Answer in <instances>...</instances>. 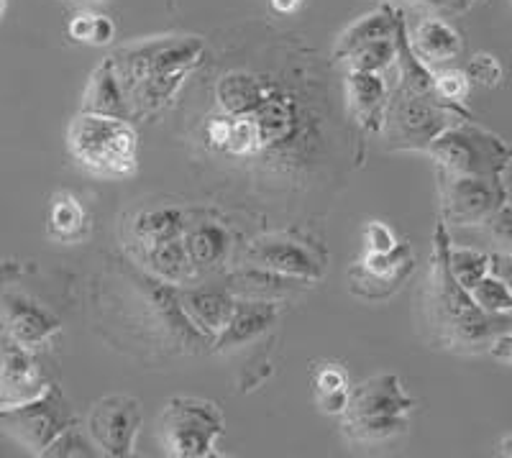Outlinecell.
<instances>
[{
    "instance_id": "6da1fadb",
    "label": "cell",
    "mask_w": 512,
    "mask_h": 458,
    "mask_svg": "<svg viewBox=\"0 0 512 458\" xmlns=\"http://www.w3.org/2000/svg\"><path fill=\"white\" fill-rule=\"evenodd\" d=\"M451 236L448 226L438 221L433 231V251L428 279H425L420 308H423L425 336L436 348L456 354H482L500 336L512 331V313H487L474 300L448 267Z\"/></svg>"
},
{
    "instance_id": "7a4b0ae2",
    "label": "cell",
    "mask_w": 512,
    "mask_h": 458,
    "mask_svg": "<svg viewBox=\"0 0 512 458\" xmlns=\"http://www.w3.org/2000/svg\"><path fill=\"white\" fill-rule=\"evenodd\" d=\"M67 146L80 167L105 180L131 177L139 167V136L126 118L80 113L70 123Z\"/></svg>"
},
{
    "instance_id": "3957f363",
    "label": "cell",
    "mask_w": 512,
    "mask_h": 458,
    "mask_svg": "<svg viewBox=\"0 0 512 458\" xmlns=\"http://www.w3.org/2000/svg\"><path fill=\"white\" fill-rule=\"evenodd\" d=\"M464 118H472L466 105H448L436 95L410 93L395 85L387 98L379 136L392 151H425L441 131Z\"/></svg>"
},
{
    "instance_id": "277c9868",
    "label": "cell",
    "mask_w": 512,
    "mask_h": 458,
    "mask_svg": "<svg viewBox=\"0 0 512 458\" xmlns=\"http://www.w3.org/2000/svg\"><path fill=\"white\" fill-rule=\"evenodd\" d=\"M425 154L436 162L438 172L474 177H505L512 162V149L505 139L474 123V118L451 123L431 141Z\"/></svg>"
},
{
    "instance_id": "5b68a950",
    "label": "cell",
    "mask_w": 512,
    "mask_h": 458,
    "mask_svg": "<svg viewBox=\"0 0 512 458\" xmlns=\"http://www.w3.org/2000/svg\"><path fill=\"white\" fill-rule=\"evenodd\" d=\"M223 415L213 402L195 397H172L159 415V441L169 456L208 458L223 435Z\"/></svg>"
},
{
    "instance_id": "8992f818",
    "label": "cell",
    "mask_w": 512,
    "mask_h": 458,
    "mask_svg": "<svg viewBox=\"0 0 512 458\" xmlns=\"http://www.w3.org/2000/svg\"><path fill=\"white\" fill-rule=\"evenodd\" d=\"M205 44L195 36H159L139 44H126L111 54L116 75L128 93L136 82L169 72H192L200 64Z\"/></svg>"
},
{
    "instance_id": "52a82bcc",
    "label": "cell",
    "mask_w": 512,
    "mask_h": 458,
    "mask_svg": "<svg viewBox=\"0 0 512 458\" xmlns=\"http://www.w3.org/2000/svg\"><path fill=\"white\" fill-rule=\"evenodd\" d=\"M75 423V410L57 384H49L39 397L24 402V405L0 410V428L36 456L47 451L54 438Z\"/></svg>"
},
{
    "instance_id": "ba28073f",
    "label": "cell",
    "mask_w": 512,
    "mask_h": 458,
    "mask_svg": "<svg viewBox=\"0 0 512 458\" xmlns=\"http://www.w3.org/2000/svg\"><path fill=\"white\" fill-rule=\"evenodd\" d=\"M441 180V221L446 226H482L489 215L507 203L502 177L438 172Z\"/></svg>"
},
{
    "instance_id": "9c48e42d",
    "label": "cell",
    "mask_w": 512,
    "mask_h": 458,
    "mask_svg": "<svg viewBox=\"0 0 512 458\" xmlns=\"http://www.w3.org/2000/svg\"><path fill=\"white\" fill-rule=\"evenodd\" d=\"M141 428V402L128 395H108L90 407L88 435L98 453L126 458L134 453Z\"/></svg>"
},
{
    "instance_id": "30bf717a",
    "label": "cell",
    "mask_w": 512,
    "mask_h": 458,
    "mask_svg": "<svg viewBox=\"0 0 512 458\" xmlns=\"http://www.w3.org/2000/svg\"><path fill=\"white\" fill-rule=\"evenodd\" d=\"M415 256L413 246L397 241L392 251H364L359 261L349 269V290L364 300H387L402 287V282L413 274Z\"/></svg>"
},
{
    "instance_id": "8fae6325",
    "label": "cell",
    "mask_w": 512,
    "mask_h": 458,
    "mask_svg": "<svg viewBox=\"0 0 512 458\" xmlns=\"http://www.w3.org/2000/svg\"><path fill=\"white\" fill-rule=\"evenodd\" d=\"M49 387L47 374L36 361L34 351L21 343L0 341V410L24 405Z\"/></svg>"
},
{
    "instance_id": "7c38bea8",
    "label": "cell",
    "mask_w": 512,
    "mask_h": 458,
    "mask_svg": "<svg viewBox=\"0 0 512 458\" xmlns=\"http://www.w3.org/2000/svg\"><path fill=\"white\" fill-rule=\"evenodd\" d=\"M0 325L11 341L31 348V351L52 341L62 328L57 315L21 292L0 295Z\"/></svg>"
},
{
    "instance_id": "4fadbf2b",
    "label": "cell",
    "mask_w": 512,
    "mask_h": 458,
    "mask_svg": "<svg viewBox=\"0 0 512 458\" xmlns=\"http://www.w3.org/2000/svg\"><path fill=\"white\" fill-rule=\"evenodd\" d=\"M413 397L402 389L395 374H379L367 382L349 387V402L341 420L382 418V415H408Z\"/></svg>"
},
{
    "instance_id": "5bb4252c",
    "label": "cell",
    "mask_w": 512,
    "mask_h": 458,
    "mask_svg": "<svg viewBox=\"0 0 512 458\" xmlns=\"http://www.w3.org/2000/svg\"><path fill=\"white\" fill-rule=\"evenodd\" d=\"M249 264L256 267L272 269V272L287 274V277L305 279V282H313L323 274V264H320L318 256L308 249V246L297 244L292 238H256L249 244V254H246Z\"/></svg>"
},
{
    "instance_id": "9a60e30c",
    "label": "cell",
    "mask_w": 512,
    "mask_h": 458,
    "mask_svg": "<svg viewBox=\"0 0 512 458\" xmlns=\"http://www.w3.org/2000/svg\"><path fill=\"white\" fill-rule=\"evenodd\" d=\"M280 300H251V297H236V308H233L231 320L216 336L218 348L246 346L256 338L267 333L277 318H280Z\"/></svg>"
},
{
    "instance_id": "2e32d148",
    "label": "cell",
    "mask_w": 512,
    "mask_h": 458,
    "mask_svg": "<svg viewBox=\"0 0 512 458\" xmlns=\"http://www.w3.org/2000/svg\"><path fill=\"white\" fill-rule=\"evenodd\" d=\"M180 308L195 328L203 333L208 341H216L218 333L223 331L231 320L236 297L221 287H192V290H180Z\"/></svg>"
},
{
    "instance_id": "e0dca14e",
    "label": "cell",
    "mask_w": 512,
    "mask_h": 458,
    "mask_svg": "<svg viewBox=\"0 0 512 458\" xmlns=\"http://www.w3.org/2000/svg\"><path fill=\"white\" fill-rule=\"evenodd\" d=\"M346 98L354 121L369 134H379L390 98L382 72H346Z\"/></svg>"
},
{
    "instance_id": "ac0fdd59",
    "label": "cell",
    "mask_w": 512,
    "mask_h": 458,
    "mask_svg": "<svg viewBox=\"0 0 512 458\" xmlns=\"http://www.w3.org/2000/svg\"><path fill=\"white\" fill-rule=\"evenodd\" d=\"M408 41L415 57L428 67L451 62L464 49V39H461L459 31L448 24L446 18L428 16V13L413 26V31L408 29Z\"/></svg>"
},
{
    "instance_id": "d6986e66",
    "label": "cell",
    "mask_w": 512,
    "mask_h": 458,
    "mask_svg": "<svg viewBox=\"0 0 512 458\" xmlns=\"http://www.w3.org/2000/svg\"><path fill=\"white\" fill-rule=\"evenodd\" d=\"M300 285H308L305 279L287 277V274L272 272V269L246 264L244 269L233 272L226 279V290L233 297H251V300H280L300 290Z\"/></svg>"
},
{
    "instance_id": "ffe728a7",
    "label": "cell",
    "mask_w": 512,
    "mask_h": 458,
    "mask_svg": "<svg viewBox=\"0 0 512 458\" xmlns=\"http://www.w3.org/2000/svg\"><path fill=\"white\" fill-rule=\"evenodd\" d=\"M82 113H100V116H116L131 121L126 93H123V85L118 80L111 57H105L90 75L85 95H82Z\"/></svg>"
},
{
    "instance_id": "44dd1931",
    "label": "cell",
    "mask_w": 512,
    "mask_h": 458,
    "mask_svg": "<svg viewBox=\"0 0 512 458\" xmlns=\"http://www.w3.org/2000/svg\"><path fill=\"white\" fill-rule=\"evenodd\" d=\"M251 121L256 123L262 146H280L295 136L297 131V111L295 103L280 93H267L262 103L249 113Z\"/></svg>"
},
{
    "instance_id": "7402d4cb",
    "label": "cell",
    "mask_w": 512,
    "mask_h": 458,
    "mask_svg": "<svg viewBox=\"0 0 512 458\" xmlns=\"http://www.w3.org/2000/svg\"><path fill=\"white\" fill-rule=\"evenodd\" d=\"M400 18H402V11H397L392 3H382V6L374 8V11L367 13V16L356 18L354 24H351L344 34L338 36L336 49H333V57L341 62L346 54L354 52V49L361 47V44H369V41L395 36Z\"/></svg>"
},
{
    "instance_id": "603a6c76",
    "label": "cell",
    "mask_w": 512,
    "mask_h": 458,
    "mask_svg": "<svg viewBox=\"0 0 512 458\" xmlns=\"http://www.w3.org/2000/svg\"><path fill=\"white\" fill-rule=\"evenodd\" d=\"M141 256H144V264L149 267V272L162 279V282H169V285H182L195 272L182 236L146 246V249H141Z\"/></svg>"
},
{
    "instance_id": "cb8c5ba5",
    "label": "cell",
    "mask_w": 512,
    "mask_h": 458,
    "mask_svg": "<svg viewBox=\"0 0 512 458\" xmlns=\"http://www.w3.org/2000/svg\"><path fill=\"white\" fill-rule=\"evenodd\" d=\"M88 231V210L70 192H57L49 205V233L64 244H75L88 236Z\"/></svg>"
},
{
    "instance_id": "d4e9b609",
    "label": "cell",
    "mask_w": 512,
    "mask_h": 458,
    "mask_svg": "<svg viewBox=\"0 0 512 458\" xmlns=\"http://www.w3.org/2000/svg\"><path fill=\"white\" fill-rule=\"evenodd\" d=\"M182 238H185V249L190 254V261L195 269L218 267L226 259L228 246H231L226 228L218 226V223L195 226L192 231L182 233Z\"/></svg>"
},
{
    "instance_id": "484cf974",
    "label": "cell",
    "mask_w": 512,
    "mask_h": 458,
    "mask_svg": "<svg viewBox=\"0 0 512 458\" xmlns=\"http://www.w3.org/2000/svg\"><path fill=\"white\" fill-rule=\"evenodd\" d=\"M267 95L259 80L251 75H226L216 87V98L221 103L223 113L226 116H249L256 105L262 103V98Z\"/></svg>"
},
{
    "instance_id": "4316f807",
    "label": "cell",
    "mask_w": 512,
    "mask_h": 458,
    "mask_svg": "<svg viewBox=\"0 0 512 458\" xmlns=\"http://www.w3.org/2000/svg\"><path fill=\"white\" fill-rule=\"evenodd\" d=\"M131 233H134V241L139 244V249H146V246H154L159 241L182 236L185 233V221H182L180 210L175 208L144 210L131 223Z\"/></svg>"
},
{
    "instance_id": "83f0119b",
    "label": "cell",
    "mask_w": 512,
    "mask_h": 458,
    "mask_svg": "<svg viewBox=\"0 0 512 458\" xmlns=\"http://www.w3.org/2000/svg\"><path fill=\"white\" fill-rule=\"evenodd\" d=\"M346 438L354 443H382L408 430L405 415H382V418H359L341 423Z\"/></svg>"
},
{
    "instance_id": "f1b7e54d",
    "label": "cell",
    "mask_w": 512,
    "mask_h": 458,
    "mask_svg": "<svg viewBox=\"0 0 512 458\" xmlns=\"http://www.w3.org/2000/svg\"><path fill=\"white\" fill-rule=\"evenodd\" d=\"M397 57V31L395 36H387V39L369 41V44H361L354 52L346 54L341 62L346 64V72H384L387 67L395 64Z\"/></svg>"
},
{
    "instance_id": "f546056e",
    "label": "cell",
    "mask_w": 512,
    "mask_h": 458,
    "mask_svg": "<svg viewBox=\"0 0 512 458\" xmlns=\"http://www.w3.org/2000/svg\"><path fill=\"white\" fill-rule=\"evenodd\" d=\"M448 267L466 290H472L477 282H482L489 274V254L487 251L469 249V246H451L448 249Z\"/></svg>"
},
{
    "instance_id": "4dcf8cb0",
    "label": "cell",
    "mask_w": 512,
    "mask_h": 458,
    "mask_svg": "<svg viewBox=\"0 0 512 458\" xmlns=\"http://www.w3.org/2000/svg\"><path fill=\"white\" fill-rule=\"evenodd\" d=\"M231 134L226 141V154L231 157H254L264 149L262 139H259V131H256V123L249 116H231Z\"/></svg>"
},
{
    "instance_id": "1f68e13d",
    "label": "cell",
    "mask_w": 512,
    "mask_h": 458,
    "mask_svg": "<svg viewBox=\"0 0 512 458\" xmlns=\"http://www.w3.org/2000/svg\"><path fill=\"white\" fill-rule=\"evenodd\" d=\"M472 295L474 300L482 305L487 313H512V295L510 290L505 287L500 277L489 272L482 282L472 287Z\"/></svg>"
},
{
    "instance_id": "d6a6232c",
    "label": "cell",
    "mask_w": 512,
    "mask_h": 458,
    "mask_svg": "<svg viewBox=\"0 0 512 458\" xmlns=\"http://www.w3.org/2000/svg\"><path fill=\"white\" fill-rule=\"evenodd\" d=\"M41 456H59V458H75V456H98V448L90 441V435H85L80 430V425H70L67 430L54 438L52 446Z\"/></svg>"
},
{
    "instance_id": "836d02e7",
    "label": "cell",
    "mask_w": 512,
    "mask_h": 458,
    "mask_svg": "<svg viewBox=\"0 0 512 458\" xmlns=\"http://www.w3.org/2000/svg\"><path fill=\"white\" fill-rule=\"evenodd\" d=\"M472 82L464 70H438L433 72V93L438 100L448 105H464L469 98Z\"/></svg>"
},
{
    "instance_id": "e575fe53",
    "label": "cell",
    "mask_w": 512,
    "mask_h": 458,
    "mask_svg": "<svg viewBox=\"0 0 512 458\" xmlns=\"http://www.w3.org/2000/svg\"><path fill=\"white\" fill-rule=\"evenodd\" d=\"M464 72L472 85L487 87V90L500 87L502 80H505V67H502V62L495 57V54H489V52L474 54V57L469 59V64H466Z\"/></svg>"
},
{
    "instance_id": "d590c367",
    "label": "cell",
    "mask_w": 512,
    "mask_h": 458,
    "mask_svg": "<svg viewBox=\"0 0 512 458\" xmlns=\"http://www.w3.org/2000/svg\"><path fill=\"white\" fill-rule=\"evenodd\" d=\"M482 226L484 231L492 236V241H497L500 251H512V203L510 200L489 215Z\"/></svg>"
},
{
    "instance_id": "8d00e7d4",
    "label": "cell",
    "mask_w": 512,
    "mask_h": 458,
    "mask_svg": "<svg viewBox=\"0 0 512 458\" xmlns=\"http://www.w3.org/2000/svg\"><path fill=\"white\" fill-rule=\"evenodd\" d=\"M364 246H367V251H379V254H384V251L395 249L397 236L387 223L369 221L367 228H364Z\"/></svg>"
},
{
    "instance_id": "74e56055",
    "label": "cell",
    "mask_w": 512,
    "mask_h": 458,
    "mask_svg": "<svg viewBox=\"0 0 512 458\" xmlns=\"http://www.w3.org/2000/svg\"><path fill=\"white\" fill-rule=\"evenodd\" d=\"M315 389L318 395H328V392H346L349 389V377H346L344 366L326 364L315 377Z\"/></svg>"
},
{
    "instance_id": "f35d334b",
    "label": "cell",
    "mask_w": 512,
    "mask_h": 458,
    "mask_svg": "<svg viewBox=\"0 0 512 458\" xmlns=\"http://www.w3.org/2000/svg\"><path fill=\"white\" fill-rule=\"evenodd\" d=\"M95 26H98V13H77L70 21V26H67V34H70V39L77 41V44L95 47Z\"/></svg>"
},
{
    "instance_id": "ab89813d",
    "label": "cell",
    "mask_w": 512,
    "mask_h": 458,
    "mask_svg": "<svg viewBox=\"0 0 512 458\" xmlns=\"http://www.w3.org/2000/svg\"><path fill=\"white\" fill-rule=\"evenodd\" d=\"M410 6H415L418 11H425L428 16H456V13H464L466 8L472 6L469 0H405Z\"/></svg>"
},
{
    "instance_id": "60d3db41",
    "label": "cell",
    "mask_w": 512,
    "mask_h": 458,
    "mask_svg": "<svg viewBox=\"0 0 512 458\" xmlns=\"http://www.w3.org/2000/svg\"><path fill=\"white\" fill-rule=\"evenodd\" d=\"M231 121V116L221 113V116H213L205 123V141H208V146H213L218 151L226 149L228 134H231Z\"/></svg>"
},
{
    "instance_id": "b9f144b4",
    "label": "cell",
    "mask_w": 512,
    "mask_h": 458,
    "mask_svg": "<svg viewBox=\"0 0 512 458\" xmlns=\"http://www.w3.org/2000/svg\"><path fill=\"white\" fill-rule=\"evenodd\" d=\"M489 272L500 277L512 295V254L510 251H495L489 254Z\"/></svg>"
},
{
    "instance_id": "7bdbcfd3",
    "label": "cell",
    "mask_w": 512,
    "mask_h": 458,
    "mask_svg": "<svg viewBox=\"0 0 512 458\" xmlns=\"http://www.w3.org/2000/svg\"><path fill=\"white\" fill-rule=\"evenodd\" d=\"M116 39V24L113 18L98 13V26H95V47H108Z\"/></svg>"
},
{
    "instance_id": "ee69618b",
    "label": "cell",
    "mask_w": 512,
    "mask_h": 458,
    "mask_svg": "<svg viewBox=\"0 0 512 458\" xmlns=\"http://www.w3.org/2000/svg\"><path fill=\"white\" fill-rule=\"evenodd\" d=\"M489 354L495 356L497 361H505V364H512V331L505 333V336L497 338L489 348Z\"/></svg>"
},
{
    "instance_id": "f6af8a7d",
    "label": "cell",
    "mask_w": 512,
    "mask_h": 458,
    "mask_svg": "<svg viewBox=\"0 0 512 458\" xmlns=\"http://www.w3.org/2000/svg\"><path fill=\"white\" fill-rule=\"evenodd\" d=\"M272 3V8L277 13H285V16H290V13H295L297 8L303 6L305 0H269Z\"/></svg>"
},
{
    "instance_id": "bcb514c9",
    "label": "cell",
    "mask_w": 512,
    "mask_h": 458,
    "mask_svg": "<svg viewBox=\"0 0 512 458\" xmlns=\"http://www.w3.org/2000/svg\"><path fill=\"white\" fill-rule=\"evenodd\" d=\"M502 453H505V456H512V435L507 438L505 443H502Z\"/></svg>"
},
{
    "instance_id": "7dc6e473",
    "label": "cell",
    "mask_w": 512,
    "mask_h": 458,
    "mask_svg": "<svg viewBox=\"0 0 512 458\" xmlns=\"http://www.w3.org/2000/svg\"><path fill=\"white\" fill-rule=\"evenodd\" d=\"M64 3H77V6H90V3H103V0H64Z\"/></svg>"
},
{
    "instance_id": "c3c4849f",
    "label": "cell",
    "mask_w": 512,
    "mask_h": 458,
    "mask_svg": "<svg viewBox=\"0 0 512 458\" xmlns=\"http://www.w3.org/2000/svg\"><path fill=\"white\" fill-rule=\"evenodd\" d=\"M6 11H8V0H0V21H3Z\"/></svg>"
},
{
    "instance_id": "681fc988",
    "label": "cell",
    "mask_w": 512,
    "mask_h": 458,
    "mask_svg": "<svg viewBox=\"0 0 512 458\" xmlns=\"http://www.w3.org/2000/svg\"><path fill=\"white\" fill-rule=\"evenodd\" d=\"M469 3H474V0H469Z\"/></svg>"
},
{
    "instance_id": "f907efd6",
    "label": "cell",
    "mask_w": 512,
    "mask_h": 458,
    "mask_svg": "<svg viewBox=\"0 0 512 458\" xmlns=\"http://www.w3.org/2000/svg\"><path fill=\"white\" fill-rule=\"evenodd\" d=\"M510 6H512V0H510Z\"/></svg>"
},
{
    "instance_id": "816d5d0a",
    "label": "cell",
    "mask_w": 512,
    "mask_h": 458,
    "mask_svg": "<svg viewBox=\"0 0 512 458\" xmlns=\"http://www.w3.org/2000/svg\"><path fill=\"white\" fill-rule=\"evenodd\" d=\"M510 254H512V251H510Z\"/></svg>"
}]
</instances>
